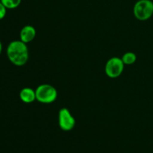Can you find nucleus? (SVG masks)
I'll list each match as a JSON object with an SVG mask.
<instances>
[{
  "label": "nucleus",
  "mask_w": 153,
  "mask_h": 153,
  "mask_svg": "<svg viewBox=\"0 0 153 153\" xmlns=\"http://www.w3.org/2000/svg\"><path fill=\"white\" fill-rule=\"evenodd\" d=\"M7 55L9 61L17 67L25 65L28 60L29 53L26 43L21 40H13L7 48Z\"/></svg>",
  "instance_id": "f257e3e1"
},
{
  "label": "nucleus",
  "mask_w": 153,
  "mask_h": 153,
  "mask_svg": "<svg viewBox=\"0 0 153 153\" xmlns=\"http://www.w3.org/2000/svg\"><path fill=\"white\" fill-rule=\"evenodd\" d=\"M36 100L43 104H50L56 100L58 92L53 86L47 84L40 85L36 88Z\"/></svg>",
  "instance_id": "f03ea898"
},
{
  "label": "nucleus",
  "mask_w": 153,
  "mask_h": 153,
  "mask_svg": "<svg viewBox=\"0 0 153 153\" xmlns=\"http://www.w3.org/2000/svg\"><path fill=\"white\" fill-rule=\"evenodd\" d=\"M133 13L139 20H147L153 15V2L151 0H139L134 4Z\"/></svg>",
  "instance_id": "7ed1b4c3"
},
{
  "label": "nucleus",
  "mask_w": 153,
  "mask_h": 153,
  "mask_svg": "<svg viewBox=\"0 0 153 153\" xmlns=\"http://www.w3.org/2000/svg\"><path fill=\"white\" fill-rule=\"evenodd\" d=\"M124 63L121 58L113 57L107 61L105 67V72L109 78L116 79L118 78L124 70Z\"/></svg>",
  "instance_id": "20e7f679"
},
{
  "label": "nucleus",
  "mask_w": 153,
  "mask_h": 153,
  "mask_svg": "<svg viewBox=\"0 0 153 153\" xmlns=\"http://www.w3.org/2000/svg\"><path fill=\"white\" fill-rule=\"evenodd\" d=\"M58 125L60 128L65 131H71L76 125V120L70 111L63 108L58 113Z\"/></svg>",
  "instance_id": "39448f33"
},
{
  "label": "nucleus",
  "mask_w": 153,
  "mask_h": 153,
  "mask_svg": "<svg viewBox=\"0 0 153 153\" xmlns=\"http://www.w3.org/2000/svg\"><path fill=\"white\" fill-rule=\"evenodd\" d=\"M36 36V29L32 25H25L21 29L19 37L20 40L25 43H30L32 41Z\"/></svg>",
  "instance_id": "423d86ee"
},
{
  "label": "nucleus",
  "mask_w": 153,
  "mask_h": 153,
  "mask_svg": "<svg viewBox=\"0 0 153 153\" xmlns=\"http://www.w3.org/2000/svg\"><path fill=\"white\" fill-rule=\"evenodd\" d=\"M19 98L23 102L29 104L36 100L35 91L30 88H25L19 92Z\"/></svg>",
  "instance_id": "0eeeda50"
},
{
  "label": "nucleus",
  "mask_w": 153,
  "mask_h": 153,
  "mask_svg": "<svg viewBox=\"0 0 153 153\" xmlns=\"http://www.w3.org/2000/svg\"><path fill=\"white\" fill-rule=\"evenodd\" d=\"M121 59L125 65H131V64L135 63L136 60H137V56L134 52H128L123 55Z\"/></svg>",
  "instance_id": "6e6552de"
},
{
  "label": "nucleus",
  "mask_w": 153,
  "mask_h": 153,
  "mask_svg": "<svg viewBox=\"0 0 153 153\" xmlns=\"http://www.w3.org/2000/svg\"><path fill=\"white\" fill-rule=\"evenodd\" d=\"M1 2L7 9H14L20 4L21 0H1Z\"/></svg>",
  "instance_id": "1a4fd4ad"
},
{
  "label": "nucleus",
  "mask_w": 153,
  "mask_h": 153,
  "mask_svg": "<svg viewBox=\"0 0 153 153\" xmlns=\"http://www.w3.org/2000/svg\"><path fill=\"white\" fill-rule=\"evenodd\" d=\"M6 9L7 8L5 7V6L0 1V19H2L5 16L6 12H7Z\"/></svg>",
  "instance_id": "9d476101"
},
{
  "label": "nucleus",
  "mask_w": 153,
  "mask_h": 153,
  "mask_svg": "<svg viewBox=\"0 0 153 153\" xmlns=\"http://www.w3.org/2000/svg\"><path fill=\"white\" fill-rule=\"evenodd\" d=\"M1 51H2V44H1V41H0V55L1 53Z\"/></svg>",
  "instance_id": "9b49d317"
}]
</instances>
